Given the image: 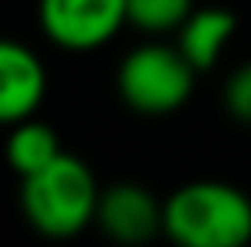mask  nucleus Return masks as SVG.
I'll return each instance as SVG.
<instances>
[{"label":"nucleus","instance_id":"f257e3e1","mask_svg":"<svg viewBox=\"0 0 251 247\" xmlns=\"http://www.w3.org/2000/svg\"><path fill=\"white\" fill-rule=\"evenodd\" d=\"M163 230L180 247H241L251 241V200L221 180L187 183L163 203Z\"/></svg>","mask_w":251,"mask_h":247},{"label":"nucleus","instance_id":"f03ea898","mask_svg":"<svg viewBox=\"0 0 251 247\" xmlns=\"http://www.w3.org/2000/svg\"><path fill=\"white\" fill-rule=\"evenodd\" d=\"M99 193L92 169L78 156L61 153L44 169L21 180V210L44 237H75L95 224Z\"/></svg>","mask_w":251,"mask_h":247},{"label":"nucleus","instance_id":"7ed1b4c3","mask_svg":"<svg viewBox=\"0 0 251 247\" xmlns=\"http://www.w3.org/2000/svg\"><path fill=\"white\" fill-rule=\"evenodd\" d=\"M197 68L183 58L176 44H139L132 47L119 65V95L139 115H170L187 105L194 91Z\"/></svg>","mask_w":251,"mask_h":247},{"label":"nucleus","instance_id":"20e7f679","mask_svg":"<svg viewBox=\"0 0 251 247\" xmlns=\"http://www.w3.org/2000/svg\"><path fill=\"white\" fill-rule=\"evenodd\" d=\"M38 24L65 51H95L126 24V0H38Z\"/></svg>","mask_w":251,"mask_h":247},{"label":"nucleus","instance_id":"39448f33","mask_svg":"<svg viewBox=\"0 0 251 247\" xmlns=\"http://www.w3.org/2000/svg\"><path fill=\"white\" fill-rule=\"evenodd\" d=\"M95 224L119 244H143L163 230V203L139 183H116L99 193Z\"/></svg>","mask_w":251,"mask_h":247},{"label":"nucleus","instance_id":"423d86ee","mask_svg":"<svg viewBox=\"0 0 251 247\" xmlns=\"http://www.w3.org/2000/svg\"><path fill=\"white\" fill-rule=\"evenodd\" d=\"M44 75L41 58L21 41L0 38V125H14L31 119L44 102Z\"/></svg>","mask_w":251,"mask_h":247},{"label":"nucleus","instance_id":"0eeeda50","mask_svg":"<svg viewBox=\"0 0 251 247\" xmlns=\"http://www.w3.org/2000/svg\"><path fill=\"white\" fill-rule=\"evenodd\" d=\"M234 31H238V21H234L231 10L201 7V10H190V17L180 24L176 47L183 51V58L197 71H207V68L217 65V58L224 54V47L231 44Z\"/></svg>","mask_w":251,"mask_h":247},{"label":"nucleus","instance_id":"6e6552de","mask_svg":"<svg viewBox=\"0 0 251 247\" xmlns=\"http://www.w3.org/2000/svg\"><path fill=\"white\" fill-rule=\"evenodd\" d=\"M61 142H58V132L51 125L38 122L34 115L31 119H21V122L10 125V135H7V146H3V156L10 169L24 180L31 173H38L51 163L54 156H61Z\"/></svg>","mask_w":251,"mask_h":247},{"label":"nucleus","instance_id":"1a4fd4ad","mask_svg":"<svg viewBox=\"0 0 251 247\" xmlns=\"http://www.w3.org/2000/svg\"><path fill=\"white\" fill-rule=\"evenodd\" d=\"M190 10L194 0H126V24L146 34H167V31H180Z\"/></svg>","mask_w":251,"mask_h":247},{"label":"nucleus","instance_id":"9d476101","mask_svg":"<svg viewBox=\"0 0 251 247\" xmlns=\"http://www.w3.org/2000/svg\"><path fill=\"white\" fill-rule=\"evenodd\" d=\"M224 105L238 122L251 125V61L241 65L224 85Z\"/></svg>","mask_w":251,"mask_h":247}]
</instances>
